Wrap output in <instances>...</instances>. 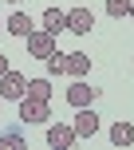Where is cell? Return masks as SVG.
Returning a JSON list of instances; mask_svg holds the SVG:
<instances>
[{
    "mask_svg": "<svg viewBox=\"0 0 134 150\" xmlns=\"http://www.w3.org/2000/svg\"><path fill=\"white\" fill-rule=\"evenodd\" d=\"M24 91H28V75H24V71L8 67L4 75H0V103H20Z\"/></svg>",
    "mask_w": 134,
    "mask_h": 150,
    "instance_id": "1",
    "label": "cell"
},
{
    "mask_svg": "<svg viewBox=\"0 0 134 150\" xmlns=\"http://www.w3.org/2000/svg\"><path fill=\"white\" fill-rule=\"evenodd\" d=\"M47 119H51V107L44 99H28V95L20 99V122L24 127H36V122H47Z\"/></svg>",
    "mask_w": 134,
    "mask_h": 150,
    "instance_id": "2",
    "label": "cell"
},
{
    "mask_svg": "<svg viewBox=\"0 0 134 150\" xmlns=\"http://www.w3.org/2000/svg\"><path fill=\"white\" fill-rule=\"evenodd\" d=\"M24 40H28V52L36 55V59H47V55L55 52V36H51V32H44V28H39V32L32 28Z\"/></svg>",
    "mask_w": 134,
    "mask_h": 150,
    "instance_id": "3",
    "label": "cell"
},
{
    "mask_svg": "<svg viewBox=\"0 0 134 150\" xmlns=\"http://www.w3.org/2000/svg\"><path fill=\"white\" fill-rule=\"evenodd\" d=\"M95 99H99V87H91L87 79H75L71 87H67V103H71L75 111H79V107H91Z\"/></svg>",
    "mask_w": 134,
    "mask_h": 150,
    "instance_id": "4",
    "label": "cell"
},
{
    "mask_svg": "<svg viewBox=\"0 0 134 150\" xmlns=\"http://www.w3.org/2000/svg\"><path fill=\"white\" fill-rule=\"evenodd\" d=\"M75 142H79V134H75L71 122H51V127H47V146L67 150V146H75Z\"/></svg>",
    "mask_w": 134,
    "mask_h": 150,
    "instance_id": "5",
    "label": "cell"
},
{
    "mask_svg": "<svg viewBox=\"0 0 134 150\" xmlns=\"http://www.w3.org/2000/svg\"><path fill=\"white\" fill-rule=\"evenodd\" d=\"M63 75L87 79V75H91V55L87 52H63Z\"/></svg>",
    "mask_w": 134,
    "mask_h": 150,
    "instance_id": "6",
    "label": "cell"
},
{
    "mask_svg": "<svg viewBox=\"0 0 134 150\" xmlns=\"http://www.w3.org/2000/svg\"><path fill=\"white\" fill-rule=\"evenodd\" d=\"M91 28H95V12H91V8H71V12H67V32L91 36Z\"/></svg>",
    "mask_w": 134,
    "mask_h": 150,
    "instance_id": "7",
    "label": "cell"
},
{
    "mask_svg": "<svg viewBox=\"0 0 134 150\" xmlns=\"http://www.w3.org/2000/svg\"><path fill=\"white\" fill-rule=\"evenodd\" d=\"M75 134L79 138H91V134H99V115H95V107H79L75 111Z\"/></svg>",
    "mask_w": 134,
    "mask_h": 150,
    "instance_id": "8",
    "label": "cell"
},
{
    "mask_svg": "<svg viewBox=\"0 0 134 150\" xmlns=\"http://www.w3.org/2000/svg\"><path fill=\"white\" fill-rule=\"evenodd\" d=\"M4 28L12 32V36H20V40H24L32 28H36V24H32V16H28V12H12V16L4 20Z\"/></svg>",
    "mask_w": 134,
    "mask_h": 150,
    "instance_id": "9",
    "label": "cell"
},
{
    "mask_svg": "<svg viewBox=\"0 0 134 150\" xmlns=\"http://www.w3.org/2000/svg\"><path fill=\"white\" fill-rule=\"evenodd\" d=\"M39 24H44V32H51V36H59V32L67 28V12H59V8H47V12L39 16Z\"/></svg>",
    "mask_w": 134,
    "mask_h": 150,
    "instance_id": "10",
    "label": "cell"
},
{
    "mask_svg": "<svg viewBox=\"0 0 134 150\" xmlns=\"http://www.w3.org/2000/svg\"><path fill=\"white\" fill-rule=\"evenodd\" d=\"M24 122H16V127H8L4 134H0V150H24Z\"/></svg>",
    "mask_w": 134,
    "mask_h": 150,
    "instance_id": "11",
    "label": "cell"
},
{
    "mask_svg": "<svg viewBox=\"0 0 134 150\" xmlns=\"http://www.w3.org/2000/svg\"><path fill=\"white\" fill-rule=\"evenodd\" d=\"M111 142H114V146H130V142H134V122L118 119V122L111 127Z\"/></svg>",
    "mask_w": 134,
    "mask_h": 150,
    "instance_id": "12",
    "label": "cell"
},
{
    "mask_svg": "<svg viewBox=\"0 0 134 150\" xmlns=\"http://www.w3.org/2000/svg\"><path fill=\"white\" fill-rule=\"evenodd\" d=\"M24 95L28 99H51V79H47V75H39V79H28V91H24Z\"/></svg>",
    "mask_w": 134,
    "mask_h": 150,
    "instance_id": "13",
    "label": "cell"
},
{
    "mask_svg": "<svg viewBox=\"0 0 134 150\" xmlns=\"http://www.w3.org/2000/svg\"><path fill=\"white\" fill-rule=\"evenodd\" d=\"M126 12H130V0H106V16L118 20V16H126Z\"/></svg>",
    "mask_w": 134,
    "mask_h": 150,
    "instance_id": "14",
    "label": "cell"
},
{
    "mask_svg": "<svg viewBox=\"0 0 134 150\" xmlns=\"http://www.w3.org/2000/svg\"><path fill=\"white\" fill-rule=\"evenodd\" d=\"M44 63H47V75H63V52H51Z\"/></svg>",
    "mask_w": 134,
    "mask_h": 150,
    "instance_id": "15",
    "label": "cell"
},
{
    "mask_svg": "<svg viewBox=\"0 0 134 150\" xmlns=\"http://www.w3.org/2000/svg\"><path fill=\"white\" fill-rule=\"evenodd\" d=\"M4 71H8V55L0 52V75H4Z\"/></svg>",
    "mask_w": 134,
    "mask_h": 150,
    "instance_id": "16",
    "label": "cell"
},
{
    "mask_svg": "<svg viewBox=\"0 0 134 150\" xmlns=\"http://www.w3.org/2000/svg\"><path fill=\"white\" fill-rule=\"evenodd\" d=\"M126 16H130V20H134V0H130V12H126Z\"/></svg>",
    "mask_w": 134,
    "mask_h": 150,
    "instance_id": "17",
    "label": "cell"
},
{
    "mask_svg": "<svg viewBox=\"0 0 134 150\" xmlns=\"http://www.w3.org/2000/svg\"><path fill=\"white\" fill-rule=\"evenodd\" d=\"M8 4H20V0H8Z\"/></svg>",
    "mask_w": 134,
    "mask_h": 150,
    "instance_id": "18",
    "label": "cell"
},
{
    "mask_svg": "<svg viewBox=\"0 0 134 150\" xmlns=\"http://www.w3.org/2000/svg\"><path fill=\"white\" fill-rule=\"evenodd\" d=\"M0 32H4V20H0Z\"/></svg>",
    "mask_w": 134,
    "mask_h": 150,
    "instance_id": "19",
    "label": "cell"
}]
</instances>
